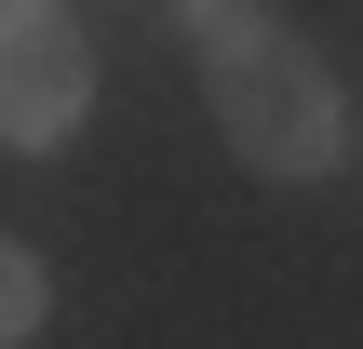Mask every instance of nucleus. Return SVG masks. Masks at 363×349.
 I'll use <instances>...</instances> for the list:
<instances>
[{
    "instance_id": "20e7f679",
    "label": "nucleus",
    "mask_w": 363,
    "mask_h": 349,
    "mask_svg": "<svg viewBox=\"0 0 363 349\" xmlns=\"http://www.w3.org/2000/svg\"><path fill=\"white\" fill-rule=\"evenodd\" d=\"M162 27H175L189 54H216V40H242V27H269V0H162Z\"/></svg>"
},
{
    "instance_id": "f03ea898",
    "label": "nucleus",
    "mask_w": 363,
    "mask_h": 349,
    "mask_svg": "<svg viewBox=\"0 0 363 349\" xmlns=\"http://www.w3.org/2000/svg\"><path fill=\"white\" fill-rule=\"evenodd\" d=\"M94 121V40L67 0H0V148L40 161Z\"/></svg>"
},
{
    "instance_id": "7ed1b4c3",
    "label": "nucleus",
    "mask_w": 363,
    "mask_h": 349,
    "mask_svg": "<svg viewBox=\"0 0 363 349\" xmlns=\"http://www.w3.org/2000/svg\"><path fill=\"white\" fill-rule=\"evenodd\" d=\"M40 323H54V269H40V242L0 229V349H27Z\"/></svg>"
},
{
    "instance_id": "f257e3e1",
    "label": "nucleus",
    "mask_w": 363,
    "mask_h": 349,
    "mask_svg": "<svg viewBox=\"0 0 363 349\" xmlns=\"http://www.w3.org/2000/svg\"><path fill=\"white\" fill-rule=\"evenodd\" d=\"M202 108H216L229 161H256L269 188H323V175L350 161V108H337V67H323V54H310L283 13L202 54Z\"/></svg>"
}]
</instances>
